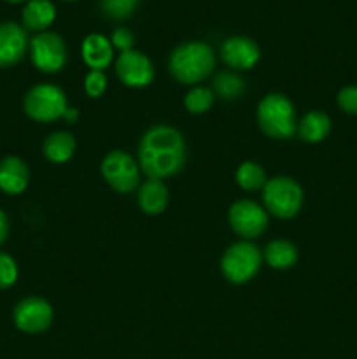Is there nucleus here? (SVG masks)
Listing matches in <instances>:
<instances>
[{
    "label": "nucleus",
    "instance_id": "obj_1",
    "mask_svg": "<svg viewBox=\"0 0 357 359\" xmlns=\"http://www.w3.org/2000/svg\"><path fill=\"white\" fill-rule=\"evenodd\" d=\"M186 142L178 130L158 125L147 130L139 144V167L149 179H167L182 170Z\"/></svg>",
    "mask_w": 357,
    "mask_h": 359
},
{
    "label": "nucleus",
    "instance_id": "obj_2",
    "mask_svg": "<svg viewBox=\"0 0 357 359\" xmlns=\"http://www.w3.org/2000/svg\"><path fill=\"white\" fill-rule=\"evenodd\" d=\"M168 67L175 81L182 84H196L212 74L216 55L205 42H184L172 51Z\"/></svg>",
    "mask_w": 357,
    "mask_h": 359
},
{
    "label": "nucleus",
    "instance_id": "obj_3",
    "mask_svg": "<svg viewBox=\"0 0 357 359\" xmlns=\"http://www.w3.org/2000/svg\"><path fill=\"white\" fill-rule=\"evenodd\" d=\"M258 125L272 139L286 140L293 137L298 128L293 102L282 93L266 95L258 105Z\"/></svg>",
    "mask_w": 357,
    "mask_h": 359
},
{
    "label": "nucleus",
    "instance_id": "obj_4",
    "mask_svg": "<svg viewBox=\"0 0 357 359\" xmlns=\"http://www.w3.org/2000/svg\"><path fill=\"white\" fill-rule=\"evenodd\" d=\"M24 112L38 123H51L63 118L69 109L63 90L55 84H38L27 93L23 102Z\"/></svg>",
    "mask_w": 357,
    "mask_h": 359
},
{
    "label": "nucleus",
    "instance_id": "obj_5",
    "mask_svg": "<svg viewBox=\"0 0 357 359\" xmlns=\"http://www.w3.org/2000/svg\"><path fill=\"white\" fill-rule=\"evenodd\" d=\"M262 200L273 216L289 219L296 216L303 205V189L294 179L275 177L262 188Z\"/></svg>",
    "mask_w": 357,
    "mask_h": 359
},
{
    "label": "nucleus",
    "instance_id": "obj_6",
    "mask_svg": "<svg viewBox=\"0 0 357 359\" xmlns=\"http://www.w3.org/2000/svg\"><path fill=\"white\" fill-rule=\"evenodd\" d=\"M261 259V251L254 244L248 241L237 242L224 252L220 259V270L230 283L244 284L259 272Z\"/></svg>",
    "mask_w": 357,
    "mask_h": 359
},
{
    "label": "nucleus",
    "instance_id": "obj_7",
    "mask_svg": "<svg viewBox=\"0 0 357 359\" xmlns=\"http://www.w3.org/2000/svg\"><path fill=\"white\" fill-rule=\"evenodd\" d=\"M31 62L35 69L46 74H55L65 67L66 63V46L58 34L42 32L35 35L30 42Z\"/></svg>",
    "mask_w": 357,
    "mask_h": 359
},
{
    "label": "nucleus",
    "instance_id": "obj_8",
    "mask_svg": "<svg viewBox=\"0 0 357 359\" xmlns=\"http://www.w3.org/2000/svg\"><path fill=\"white\" fill-rule=\"evenodd\" d=\"M102 175L112 189L130 193L139 184V165L125 151H112L102 161Z\"/></svg>",
    "mask_w": 357,
    "mask_h": 359
},
{
    "label": "nucleus",
    "instance_id": "obj_9",
    "mask_svg": "<svg viewBox=\"0 0 357 359\" xmlns=\"http://www.w3.org/2000/svg\"><path fill=\"white\" fill-rule=\"evenodd\" d=\"M230 226L245 241L259 237L268 226V214L252 200H240L230 207Z\"/></svg>",
    "mask_w": 357,
    "mask_h": 359
},
{
    "label": "nucleus",
    "instance_id": "obj_10",
    "mask_svg": "<svg viewBox=\"0 0 357 359\" xmlns=\"http://www.w3.org/2000/svg\"><path fill=\"white\" fill-rule=\"evenodd\" d=\"M14 325L24 333H41L52 323V307L38 297H28L14 307Z\"/></svg>",
    "mask_w": 357,
    "mask_h": 359
},
{
    "label": "nucleus",
    "instance_id": "obj_11",
    "mask_svg": "<svg viewBox=\"0 0 357 359\" xmlns=\"http://www.w3.org/2000/svg\"><path fill=\"white\" fill-rule=\"evenodd\" d=\"M118 77L130 88H146L154 79V67L144 53L130 49L119 55L115 62Z\"/></svg>",
    "mask_w": 357,
    "mask_h": 359
},
{
    "label": "nucleus",
    "instance_id": "obj_12",
    "mask_svg": "<svg viewBox=\"0 0 357 359\" xmlns=\"http://www.w3.org/2000/svg\"><path fill=\"white\" fill-rule=\"evenodd\" d=\"M28 49L27 30L21 25L0 23V69H7L23 60Z\"/></svg>",
    "mask_w": 357,
    "mask_h": 359
},
{
    "label": "nucleus",
    "instance_id": "obj_13",
    "mask_svg": "<svg viewBox=\"0 0 357 359\" xmlns=\"http://www.w3.org/2000/svg\"><path fill=\"white\" fill-rule=\"evenodd\" d=\"M220 58L234 70H248L259 62V48L248 37H230L220 46Z\"/></svg>",
    "mask_w": 357,
    "mask_h": 359
},
{
    "label": "nucleus",
    "instance_id": "obj_14",
    "mask_svg": "<svg viewBox=\"0 0 357 359\" xmlns=\"http://www.w3.org/2000/svg\"><path fill=\"white\" fill-rule=\"evenodd\" d=\"M30 172L27 163L18 156H7L0 161V189L7 195H20L27 189Z\"/></svg>",
    "mask_w": 357,
    "mask_h": 359
},
{
    "label": "nucleus",
    "instance_id": "obj_15",
    "mask_svg": "<svg viewBox=\"0 0 357 359\" xmlns=\"http://www.w3.org/2000/svg\"><path fill=\"white\" fill-rule=\"evenodd\" d=\"M112 44L107 37L100 34H91L83 42V58L91 70L107 69L112 62Z\"/></svg>",
    "mask_w": 357,
    "mask_h": 359
},
{
    "label": "nucleus",
    "instance_id": "obj_16",
    "mask_svg": "<svg viewBox=\"0 0 357 359\" xmlns=\"http://www.w3.org/2000/svg\"><path fill=\"white\" fill-rule=\"evenodd\" d=\"M56 9L49 0H30L21 13L23 27L31 32H42L55 21Z\"/></svg>",
    "mask_w": 357,
    "mask_h": 359
},
{
    "label": "nucleus",
    "instance_id": "obj_17",
    "mask_svg": "<svg viewBox=\"0 0 357 359\" xmlns=\"http://www.w3.org/2000/svg\"><path fill=\"white\" fill-rule=\"evenodd\" d=\"M298 135L304 142H321L331 132V119L321 111H310L298 123Z\"/></svg>",
    "mask_w": 357,
    "mask_h": 359
},
{
    "label": "nucleus",
    "instance_id": "obj_18",
    "mask_svg": "<svg viewBox=\"0 0 357 359\" xmlns=\"http://www.w3.org/2000/svg\"><path fill=\"white\" fill-rule=\"evenodd\" d=\"M139 205L146 214L156 216L168 205V189L158 179H149L139 191Z\"/></svg>",
    "mask_w": 357,
    "mask_h": 359
},
{
    "label": "nucleus",
    "instance_id": "obj_19",
    "mask_svg": "<svg viewBox=\"0 0 357 359\" xmlns=\"http://www.w3.org/2000/svg\"><path fill=\"white\" fill-rule=\"evenodd\" d=\"M76 153V139L66 132H56L46 139L44 154L52 163H65Z\"/></svg>",
    "mask_w": 357,
    "mask_h": 359
},
{
    "label": "nucleus",
    "instance_id": "obj_20",
    "mask_svg": "<svg viewBox=\"0 0 357 359\" xmlns=\"http://www.w3.org/2000/svg\"><path fill=\"white\" fill-rule=\"evenodd\" d=\"M265 259L272 269L287 270L296 265L298 249L289 241H273L266 245Z\"/></svg>",
    "mask_w": 357,
    "mask_h": 359
},
{
    "label": "nucleus",
    "instance_id": "obj_21",
    "mask_svg": "<svg viewBox=\"0 0 357 359\" xmlns=\"http://www.w3.org/2000/svg\"><path fill=\"white\" fill-rule=\"evenodd\" d=\"M245 83L240 76L234 72H220L214 79V95L223 100H237L244 95Z\"/></svg>",
    "mask_w": 357,
    "mask_h": 359
},
{
    "label": "nucleus",
    "instance_id": "obj_22",
    "mask_svg": "<svg viewBox=\"0 0 357 359\" xmlns=\"http://www.w3.org/2000/svg\"><path fill=\"white\" fill-rule=\"evenodd\" d=\"M234 177H237L238 186L247 189V191H255V189L265 188V184L268 182L266 181V174L262 170V167L254 163V161H245V163H241L237 168Z\"/></svg>",
    "mask_w": 357,
    "mask_h": 359
},
{
    "label": "nucleus",
    "instance_id": "obj_23",
    "mask_svg": "<svg viewBox=\"0 0 357 359\" xmlns=\"http://www.w3.org/2000/svg\"><path fill=\"white\" fill-rule=\"evenodd\" d=\"M214 100H216V95L209 88H192L184 98V105L191 114H203V112L209 111L212 107Z\"/></svg>",
    "mask_w": 357,
    "mask_h": 359
},
{
    "label": "nucleus",
    "instance_id": "obj_24",
    "mask_svg": "<svg viewBox=\"0 0 357 359\" xmlns=\"http://www.w3.org/2000/svg\"><path fill=\"white\" fill-rule=\"evenodd\" d=\"M140 0H100L102 13L114 21L126 20L139 7Z\"/></svg>",
    "mask_w": 357,
    "mask_h": 359
},
{
    "label": "nucleus",
    "instance_id": "obj_25",
    "mask_svg": "<svg viewBox=\"0 0 357 359\" xmlns=\"http://www.w3.org/2000/svg\"><path fill=\"white\" fill-rule=\"evenodd\" d=\"M18 280V265L9 255L0 252V290H7Z\"/></svg>",
    "mask_w": 357,
    "mask_h": 359
},
{
    "label": "nucleus",
    "instance_id": "obj_26",
    "mask_svg": "<svg viewBox=\"0 0 357 359\" xmlns=\"http://www.w3.org/2000/svg\"><path fill=\"white\" fill-rule=\"evenodd\" d=\"M84 90H86V93L90 97H100L107 90V77L100 70H91L86 76V81H84Z\"/></svg>",
    "mask_w": 357,
    "mask_h": 359
},
{
    "label": "nucleus",
    "instance_id": "obj_27",
    "mask_svg": "<svg viewBox=\"0 0 357 359\" xmlns=\"http://www.w3.org/2000/svg\"><path fill=\"white\" fill-rule=\"evenodd\" d=\"M338 105L346 114H357V86H345L338 93Z\"/></svg>",
    "mask_w": 357,
    "mask_h": 359
},
{
    "label": "nucleus",
    "instance_id": "obj_28",
    "mask_svg": "<svg viewBox=\"0 0 357 359\" xmlns=\"http://www.w3.org/2000/svg\"><path fill=\"white\" fill-rule=\"evenodd\" d=\"M111 44L114 46V48H118L121 53H125L133 48V44H135V37H133V34L128 30V28H122V27L115 28L114 34H112L111 37Z\"/></svg>",
    "mask_w": 357,
    "mask_h": 359
},
{
    "label": "nucleus",
    "instance_id": "obj_29",
    "mask_svg": "<svg viewBox=\"0 0 357 359\" xmlns=\"http://www.w3.org/2000/svg\"><path fill=\"white\" fill-rule=\"evenodd\" d=\"M7 235H9V219H7L6 214L0 210V245L6 242Z\"/></svg>",
    "mask_w": 357,
    "mask_h": 359
},
{
    "label": "nucleus",
    "instance_id": "obj_30",
    "mask_svg": "<svg viewBox=\"0 0 357 359\" xmlns=\"http://www.w3.org/2000/svg\"><path fill=\"white\" fill-rule=\"evenodd\" d=\"M77 118H79V112H77L74 107L66 109L65 116H63V119H66V121H69V123H76Z\"/></svg>",
    "mask_w": 357,
    "mask_h": 359
},
{
    "label": "nucleus",
    "instance_id": "obj_31",
    "mask_svg": "<svg viewBox=\"0 0 357 359\" xmlns=\"http://www.w3.org/2000/svg\"><path fill=\"white\" fill-rule=\"evenodd\" d=\"M7 2H13V4H18V2H24V0H7Z\"/></svg>",
    "mask_w": 357,
    "mask_h": 359
},
{
    "label": "nucleus",
    "instance_id": "obj_32",
    "mask_svg": "<svg viewBox=\"0 0 357 359\" xmlns=\"http://www.w3.org/2000/svg\"><path fill=\"white\" fill-rule=\"evenodd\" d=\"M66 2H74V0H66Z\"/></svg>",
    "mask_w": 357,
    "mask_h": 359
}]
</instances>
